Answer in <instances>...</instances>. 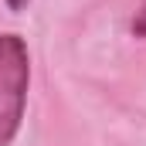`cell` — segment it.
I'll use <instances>...</instances> for the list:
<instances>
[{"label":"cell","instance_id":"obj_1","mask_svg":"<svg viewBox=\"0 0 146 146\" xmlns=\"http://www.w3.org/2000/svg\"><path fill=\"white\" fill-rule=\"evenodd\" d=\"M31 85V54L21 34H0V146L21 133Z\"/></svg>","mask_w":146,"mask_h":146},{"label":"cell","instance_id":"obj_2","mask_svg":"<svg viewBox=\"0 0 146 146\" xmlns=\"http://www.w3.org/2000/svg\"><path fill=\"white\" fill-rule=\"evenodd\" d=\"M133 34H136V37H146V0H139V7H136V17H133Z\"/></svg>","mask_w":146,"mask_h":146},{"label":"cell","instance_id":"obj_3","mask_svg":"<svg viewBox=\"0 0 146 146\" xmlns=\"http://www.w3.org/2000/svg\"><path fill=\"white\" fill-rule=\"evenodd\" d=\"M3 3H7V7H10L14 14H21V10H24V7H27L31 0H3Z\"/></svg>","mask_w":146,"mask_h":146}]
</instances>
